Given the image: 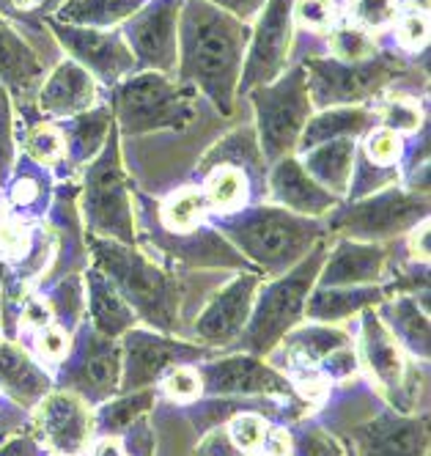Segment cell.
I'll list each match as a JSON object with an SVG mask.
<instances>
[{"mask_svg":"<svg viewBox=\"0 0 431 456\" xmlns=\"http://www.w3.org/2000/svg\"><path fill=\"white\" fill-rule=\"evenodd\" d=\"M250 30L242 20L207 4L184 0L179 14L176 80L201 91L223 113H234Z\"/></svg>","mask_w":431,"mask_h":456,"instance_id":"6da1fadb","label":"cell"},{"mask_svg":"<svg viewBox=\"0 0 431 456\" xmlns=\"http://www.w3.org/2000/svg\"><path fill=\"white\" fill-rule=\"evenodd\" d=\"M223 234L250 262L270 270V275H283L297 267L321 237L313 217L294 215L283 207L240 209L223 220Z\"/></svg>","mask_w":431,"mask_h":456,"instance_id":"7a4b0ae2","label":"cell"},{"mask_svg":"<svg viewBox=\"0 0 431 456\" xmlns=\"http://www.w3.org/2000/svg\"><path fill=\"white\" fill-rule=\"evenodd\" d=\"M110 108L118 135L187 129L195 121V88L162 72H135L113 86Z\"/></svg>","mask_w":431,"mask_h":456,"instance_id":"3957f363","label":"cell"},{"mask_svg":"<svg viewBox=\"0 0 431 456\" xmlns=\"http://www.w3.org/2000/svg\"><path fill=\"white\" fill-rule=\"evenodd\" d=\"M91 250L96 258V270L108 275L132 311H138L159 330L176 328L179 291L157 265H151L132 245L116 240H94Z\"/></svg>","mask_w":431,"mask_h":456,"instance_id":"277c9868","label":"cell"},{"mask_svg":"<svg viewBox=\"0 0 431 456\" xmlns=\"http://www.w3.org/2000/svg\"><path fill=\"white\" fill-rule=\"evenodd\" d=\"M324 258V250L316 245L300 265L278 275L275 283H270L261 295H256L250 319L242 330L245 346L250 352H270L300 322L311 289L319 281Z\"/></svg>","mask_w":431,"mask_h":456,"instance_id":"5b68a950","label":"cell"},{"mask_svg":"<svg viewBox=\"0 0 431 456\" xmlns=\"http://www.w3.org/2000/svg\"><path fill=\"white\" fill-rule=\"evenodd\" d=\"M248 96L256 110V141L264 159L275 162L289 151L294 154V146L303 135V126L313 116L305 69L291 67L278 80L248 91Z\"/></svg>","mask_w":431,"mask_h":456,"instance_id":"8992f818","label":"cell"},{"mask_svg":"<svg viewBox=\"0 0 431 456\" xmlns=\"http://www.w3.org/2000/svg\"><path fill=\"white\" fill-rule=\"evenodd\" d=\"M83 212H85L88 228H94L96 234H105L108 240H116L124 245L135 242L129 190H126V176L121 166V143H118L116 126L108 143L102 146V151L94 157V162L85 171Z\"/></svg>","mask_w":431,"mask_h":456,"instance_id":"52a82bcc","label":"cell"},{"mask_svg":"<svg viewBox=\"0 0 431 456\" xmlns=\"http://www.w3.org/2000/svg\"><path fill=\"white\" fill-rule=\"evenodd\" d=\"M303 69L308 77L311 105L319 110L362 105L371 96H379V91L399 72L390 58L379 55L360 63H344L338 58H308Z\"/></svg>","mask_w":431,"mask_h":456,"instance_id":"ba28073f","label":"cell"},{"mask_svg":"<svg viewBox=\"0 0 431 456\" xmlns=\"http://www.w3.org/2000/svg\"><path fill=\"white\" fill-rule=\"evenodd\" d=\"M428 204L423 195L407 192L402 187H387L374 195H362L352 207H341L329 215V228L357 240L377 242L393 234H402L426 220Z\"/></svg>","mask_w":431,"mask_h":456,"instance_id":"9c48e42d","label":"cell"},{"mask_svg":"<svg viewBox=\"0 0 431 456\" xmlns=\"http://www.w3.org/2000/svg\"><path fill=\"white\" fill-rule=\"evenodd\" d=\"M294 0H267L256 14V28L248 37L245 63L240 75L237 96L278 80L289 69V53L294 39Z\"/></svg>","mask_w":431,"mask_h":456,"instance_id":"30bf717a","label":"cell"},{"mask_svg":"<svg viewBox=\"0 0 431 456\" xmlns=\"http://www.w3.org/2000/svg\"><path fill=\"white\" fill-rule=\"evenodd\" d=\"M182 4L184 0H149L124 22L121 37L135 55L138 72L176 75Z\"/></svg>","mask_w":431,"mask_h":456,"instance_id":"8fae6325","label":"cell"},{"mask_svg":"<svg viewBox=\"0 0 431 456\" xmlns=\"http://www.w3.org/2000/svg\"><path fill=\"white\" fill-rule=\"evenodd\" d=\"M47 28L53 37L61 42V47L69 53V58L99 83L116 86L124 77L138 72L135 55L126 47L118 30H102V28H80L66 25L53 17H47Z\"/></svg>","mask_w":431,"mask_h":456,"instance_id":"7c38bea8","label":"cell"},{"mask_svg":"<svg viewBox=\"0 0 431 456\" xmlns=\"http://www.w3.org/2000/svg\"><path fill=\"white\" fill-rule=\"evenodd\" d=\"M258 291V275L245 273L240 278L231 281L220 295L204 308V314L198 316L195 333L201 341L223 346L231 344L237 336H242L245 324L250 319L253 303Z\"/></svg>","mask_w":431,"mask_h":456,"instance_id":"4fadbf2b","label":"cell"},{"mask_svg":"<svg viewBox=\"0 0 431 456\" xmlns=\"http://www.w3.org/2000/svg\"><path fill=\"white\" fill-rule=\"evenodd\" d=\"M124 387L135 390V387H146L151 382H157V377L168 374L174 366H182L184 357H201L204 352L187 346V344H176L168 338H159L151 333H138L129 330L126 341H124Z\"/></svg>","mask_w":431,"mask_h":456,"instance_id":"5bb4252c","label":"cell"},{"mask_svg":"<svg viewBox=\"0 0 431 456\" xmlns=\"http://www.w3.org/2000/svg\"><path fill=\"white\" fill-rule=\"evenodd\" d=\"M37 427L55 453L77 456L94 432V415L77 394H47L37 410Z\"/></svg>","mask_w":431,"mask_h":456,"instance_id":"9a60e30c","label":"cell"},{"mask_svg":"<svg viewBox=\"0 0 431 456\" xmlns=\"http://www.w3.org/2000/svg\"><path fill=\"white\" fill-rule=\"evenodd\" d=\"M96 96H99L96 80L80 67V63L66 58L53 69V75L45 77L37 100H39V110L47 118L69 121V118L96 108Z\"/></svg>","mask_w":431,"mask_h":456,"instance_id":"2e32d148","label":"cell"},{"mask_svg":"<svg viewBox=\"0 0 431 456\" xmlns=\"http://www.w3.org/2000/svg\"><path fill=\"white\" fill-rule=\"evenodd\" d=\"M270 195L275 207H283L294 215L303 217H319L329 209H336L341 199H336L333 192H327L321 184L311 179V174L303 168L300 157H281L272 162L270 174Z\"/></svg>","mask_w":431,"mask_h":456,"instance_id":"e0dca14e","label":"cell"},{"mask_svg":"<svg viewBox=\"0 0 431 456\" xmlns=\"http://www.w3.org/2000/svg\"><path fill=\"white\" fill-rule=\"evenodd\" d=\"M360 354L369 374L382 385L387 394L402 390L407 385V366H404V349L393 338L387 324L371 311H360Z\"/></svg>","mask_w":431,"mask_h":456,"instance_id":"ac0fdd59","label":"cell"},{"mask_svg":"<svg viewBox=\"0 0 431 456\" xmlns=\"http://www.w3.org/2000/svg\"><path fill=\"white\" fill-rule=\"evenodd\" d=\"M357 456H426V423L399 415H379L354 429Z\"/></svg>","mask_w":431,"mask_h":456,"instance_id":"d6986e66","label":"cell"},{"mask_svg":"<svg viewBox=\"0 0 431 456\" xmlns=\"http://www.w3.org/2000/svg\"><path fill=\"white\" fill-rule=\"evenodd\" d=\"M201 385L209 394H286L289 382L256 357L237 354L209 363L201 374Z\"/></svg>","mask_w":431,"mask_h":456,"instance_id":"ffe728a7","label":"cell"},{"mask_svg":"<svg viewBox=\"0 0 431 456\" xmlns=\"http://www.w3.org/2000/svg\"><path fill=\"white\" fill-rule=\"evenodd\" d=\"M72 382L77 396L88 402H102L116 394L121 382V349L113 344V338L94 333L88 336L72 371Z\"/></svg>","mask_w":431,"mask_h":456,"instance_id":"44dd1931","label":"cell"},{"mask_svg":"<svg viewBox=\"0 0 431 456\" xmlns=\"http://www.w3.org/2000/svg\"><path fill=\"white\" fill-rule=\"evenodd\" d=\"M0 83L20 100L37 96L45 83L42 58L30 50V45L9 25L4 14H0Z\"/></svg>","mask_w":431,"mask_h":456,"instance_id":"7402d4cb","label":"cell"},{"mask_svg":"<svg viewBox=\"0 0 431 456\" xmlns=\"http://www.w3.org/2000/svg\"><path fill=\"white\" fill-rule=\"evenodd\" d=\"M387 253L374 242L344 240L321 265L319 286H362L385 275Z\"/></svg>","mask_w":431,"mask_h":456,"instance_id":"603a6c76","label":"cell"},{"mask_svg":"<svg viewBox=\"0 0 431 456\" xmlns=\"http://www.w3.org/2000/svg\"><path fill=\"white\" fill-rule=\"evenodd\" d=\"M300 162L316 184H321L327 192H333L336 199H344L352 190V176L357 166V141L352 138L327 141L321 146L303 151Z\"/></svg>","mask_w":431,"mask_h":456,"instance_id":"cb8c5ba5","label":"cell"},{"mask_svg":"<svg viewBox=\"0 0 431 456\" xmlns=\"http://www.w3.org/2000/svg\"><path fill=\"white\" fill-rule=\"evenodd\" d=\"M371 110L362 105H349V108H324L308 118L303 126V135L297 141L294 151L303 154L313 146H321L327 141H338V138H352L357 141L360 135H366L371 129Z\"/></svg>","mask_w":431,"mask_h":456,"instance_id":"d4e9b609","label":"cell"},{"mask_svg":"<svg viewBox=\"0 0 431 456\" xmlns=\"http://www.w3.org/2000/svg\"><path fill=\"white\" fill-rule=\"evenodd\" d=\"M85 281H88V303H91L96 333L105 338H118L129 333L132 324H135V311L118 295V289L108 281V275L91 270Z\"/></svg>","mask_w":431,"mask_h":456,"instance_id":"484cf974","label":"cell"},{"mask_svg":"<svg viewBox=\"0 0 431 456\" xmlns=\"http://www.w3.org/2000/svg\"><path fill=\"white\" fill-rule=\"evenodd\" d=\"M0 387L22 402L33 404L47 396L50 377L30 357L9 341H0Z\"/></svg>","mask_w":431,"mask_h":456,"instance_id":"4316f807","label":"cell"},{"mask_svg":"<svg viewBox=\"0 0 431 456\" xmlns=\"http://www.w3.org/2000/svg\"><path fill=\"white\" fill-rule=\"evenodd\" d=\"M149 0H63L53 20L80 28H116L141 12Z\"/></svg>","mask_w":431,"mask_h":456,"instance_id":"83f0119b","label":"cell"},{"mask_svg":"<svg viewBox=\"0 0 431 456\" xmlns=\"http://www.w3.org/2000/svg\"><path fill=\"white\" fill-rule=\"evenodd\" d=\"M382 300V291L369 286H319L305 303L308 316L316 322H338L357 311H366Z\"/></svg>","mask_w":431,"mask_h":456,"instance_id":"f1b7e54d","label":"cell"},{"mask_svg":"<svg viewBox=\"0 0 431 456\" xmlns=\"http://www.w3.org/2000/svg\"><path fill=\"white\" fill-rule=\"evenodd\" d=\"M113 126H116L113 113L99 105L66 121L63 135H66V146H69V159H75V162L94 159L108 143Z\"/></svg>","mask_w":431,"mask_h":456,"instance_id":"f546056e","label":"cell"},{"mask_svg":"<svg viewBox=\"0 0 431 456\" xmlns=\"http://www.w3.org/2000/svg\"><path fill=\"white\" fill-rule=\"evenodd\" d=\"M204 195L209 209L234 215L250 199V179L240 166H215L207 176Z\"/></svg>","mask_w":431,"mask_h":456,"instance_id":"4dcf8cb0","label":"cell"},{"mask_svg":"<svg viewBox=\"0 0 431 456\" xmlns=\"http://www.w3.org/2000/svg\"><path fill=\"white\" fill-rule=\"evenodd\" d=\"M385 316L393 324L395 341L420 357H428V319L426 314H420L412 297H399L395 303L385 305Z\"/></svg>","mask_w":431,"mask_h":456,"instance_id":"1f68e13d","label":"cell"},{"mask_svg":"<svg viewBox=\"0 0 431 456\" xmlns=\"http://www.w3.org/2000/svg\"><path fill=\"white\" fill-rule=\"evenodd\" d=\"M346 336L341 330H329V328H311L300 330L289 338V357L297 371H313L329 352H336L346 346Z\"/></svg>","mask_w":431,"mask_h":456,"instance_id":"d6a6232c","label":"cell"},{"mask_svg":"<svg viewBox=\"0 0 431 456\" xmlns=\"http://www.w3.org/2000/svg\"><path fill=\"white\" fill-rule=\"evenodd\" d=\"M22 141H25V157L30 162H37L39 168H50L69 159V146H66V135L58 124L50 121L30 124Z\"/></svg>","mask_w":431,"mask_h":456,"instance_id":"836d02e7","label":"cell"},{"mask_svg":"<svg viewBox=\"0 0 431 456\" xmlns=\"http://www.w3.org/2000/svg\"><path fill=\"white\" fill-rule=\"evenodd\" d=\"M207 212H209V204H207L204 190L184 187L162 207V223L165 228H171L174 234H190L201 228Z\"/></svg>","mask_w":431,"mask_h":456,"instance_id":"e575fe53","label":"cell"},{"mask_svg":"<svg viewBox=\"0 0 431 456\" xmlns=\"http://www.w3.org/2000/svg\"><path fill=\"white\" fill-rule=\"evenodd\" d=\"M329 50H333V58L344 63H360V61L379 55V42L369 30H362L352 22H344L329 30Z\"/></svg>","mask_w":431,"mask_h":456,"instance_id":"d590c367","label":"cell"},{"mask_svg":"<svg viewBox=\"0 0 431 456\" xmlns=\"http://www.w3.org/2000/svg\"><path fill=\"white\" fill-rule=\"evenodd\" d=\"M357 151L362 154V159H366L369 166L385 171V168H393L395 162H402L404 141H402V135H395L387 126H371Z\"/></svg>","mask_w":431,"mask_h":456,"instance_id":"8d00e7d4","label":"cell"},{"mask_svg":"<svg viewBox=\"0 0 431 456\" xmlns=\"http://www.w3.org/2000/svg\"><path fill=\"white\" fill-rule=\"evenodd\" d=\"M379 126L393 129L395 135H410L418 133L423 124V108L410 100V96H385L377 108Z\"/></svg>","mask_w":431,"mask_h":456,"instance_id":"74e56055","label":"cell"},{"mask_svg":"<svg viewBox=\"0 0 431 456\" xmlns=\"http://www.w3.org/2000/svg\"><path fill=\"white\" fill-rule=\"evenodd\" d=\"M151 404V394L149 390H141L135 396H126V399H118V402H110L105 404L102 410L96 412V427L94 429H102V432H124L129 429L132 423L138 420V415Z\"/></svg>","mask_w":431,"mask_h":456,"instance_id":"f35d334b","label":"cell"},{"mask_svg":"<svg viewBox=\"0 0 431 456\" xmlns=\"http://www.w3.org/2000/svg\"><path fill=\"white\" fill-rule=\"evenodd\" d=\"M399 17V0H349V22L379 34Z\"/></svg>","mask_w":431,"mask_h":456,"instance_id":"ab89813d","label":"cell"},{"mask_svg":"<svg viewBox=\"0 0 431 456\" xmlns=\"http://www.w3.org/2000/svg\"><path fill=\"white\" fill-rule=\"evenodd\" d=\"M294 25H300L311 34H329L338 25L336 0H294L291 6Z\"/></svg>","mask_w":431,"mask_h":456,"instance_id":"60d3db41","label":"cell"},{"mask_svg":"<svg viewBox=\"0 0 431 456\" xmlns=\"http://www.w3.org/2000/svg\"><path fill=\"white\" fill-rule=\"evenodd\" d=\"M14 105L9 88L0 83V182L14 168L17 162V143H14Z\"/></svg>","mask_w":431,"mask_h":456,"instance_id":"b9f144b4","label":"cell"},{"mask_svg":"<svg viewBox=\"0 0 431 456\" xmlns=\"http://www.w3.org/2000/svg\"><path fill=\"white\" fill-rule=\"evenodd\" d=\"M264 435H267V423H264L258 415H248V412L237 415L234 420H231V427H228L231 443H234L245 456H250L253 451L261 448Z\"/></svg>","mask_w":431,"mask_h":456,"instance_id":"7bdbcfd3","label":"cell"},{"mask_svg":"<svg viewBox=\"0 0 431 456\" xmlns=\"http://www.w3.org/2000/svg\"><path fill=\"white\" fill-rule=\"evenodd\" d=\"M165 394H168L174 402H195L198 396L204 394V385H201V374H195L187 366H174L162 379Z\"/></svg>","mask_w":431,"mask_h":456,"instance_id":"ee69618b","label":"cell"},{"mask_svg":"<svg viewBox=\"0 0 431 456\" xmlns=\"http://www.w3.org/2000/svg\"><path fill=\"white\" fill-rule=\"evenodd\" d=\"M395 42L410 53L423 50L428 45V12H407L395 22Z\"/></svg>","mask_w":431,"mask_h":456,"instance_id":"f6af8a7d","label":"cell"},{"mask_svg":"<svg viewBox=\"0 0 431 456\" xmlns=\"http://www.w3.org/2000/svg\"><path fill=\"white\" fill-rule=\"evenodd\" d=\"M61 4L63 0H0V12L14 17V20L28 22L30 28H39L42 20L50 12H58Z\"/></svg>","mask_w":431,"mask_h":456,"instance_id":"bcb514c9","label":"cell"},{"mask_svg":"<svg viewBox=\"0 0 431 456\" xmlns=\"http://www.w3.org/2000/svg\"><path fill=\"white\" fill-rule=\"evenodd\" d=\"M30 248V234L28 225L0 217V262H17Z\"/></svg>","mask_w":431,"mask_h":456,"instance_id":"7dc6e473","label":"cell"},{"mask_svg":"<svg viewBox=\"0 0 431 456\" xmlns=\"http://www.w3.org/2000/svg\"><path fill=\"white\" fill-rule=\"evenodd\" d=\"M37 162H33V171L28 174V171H22L14 182H12V187H9V201L14 204V207H22V209H28V207H37L42 199H45V179L37 174Z\"/></svg>","mask_w":431,"mask_h":456,"instance_id":"c3c4849f","label":"cell"},{"mask_svg":"<svg viewBox=\"0 0 431 456\" xmlns=\"http://www.w3.org/2000/svg\"><path fill=\"white\" fill-rule=\"evenodd\" d=\"M294 456H344V448L336 437H329L321 429H305L297 435V443H291Z\"/></svg>","mask_w":431,"mask_h":456,"instance_id":"681fc988","label":"cell"},{"mask_svg":"<svg viewBox=\"0 0 431 456\" xmlns=\"http://www.w3.org/2000/svg\"><path fill=\"white\" fill-rule=\"evenodd\" d=\"M37 354L47 363L66 361V354H69V338H66L63 330L47 324V328L37 330Z\"/></svg>","mask_w":431,"mask_h":456,"instance_id":"f907efd6","label":"cell"},{"mask_svg":"<svg viewBox=\"0 0 431 456\" xmlns=\"http://www.w3.org/2000/svg\"><path fill=\"white\" fill-rule=\"evenodd\" d=\"M198 456H245L234 443H231L228 432H212L201 445H198Z\"/></svg>","mask_w":431,"mask_h":456,"instance_id":"816d5d0a","label":"cell"},{"mask_svg":"<svg viewBox=\"0 0 431 456\" xmlns=\"http://www.w3.org/2000/svg\"><path fill=\"white\" fill-rule=\"evenodd\" d=\"M207 4L228 12L231 17H237L242 22H248V20H253L261 12V6L267 4V0H207Z\"/></svg>","mask_w":431,"mask_h":456,"instance_id":"f5cc1de1","label":"cell"},{"mask_svg":"<svg viewBox=\"0 0 431 456\" xmlns=\"http://www.w3.org/2000/svg\"><path fill=\"white\" fill-rule=\"evenodd\" d=\"M22 324L25 328H33V330H42V328H47V324H53L50 305H45L42 300H30L22 311Z\"/></svg>","mask_w":431,"mask_h":456,"instance_id":"db71d44e","label":"cell"},{"mask_svg":"<svg viewBox=\"0 0 431 456\" xmlns=\"http://www.w3.org/2000/svg\"><path fill=\"white\" fill-rule=\"evenodd\" d=\"M261 448L264 456H291V435L286 429H267Z\"/></svg>","mask_w":431,"mask_h":456,"instance_id":"11a10c76","label":"cell"},{"mask_svg":"<svg viewBox=\"0 0 431 456\" xmlns=\"http://www.w3.org/2000/svg\"><path fill=\"white\" fill-rule=\"evenodd\" d=\"M0 456H39V445L28 437H14L0 448Z\"/></svg>","mask_w":431,"mask_h":456,"instance_id":"9f6ffc18","label":"cell"},{"mask_svg":"<svg viewBox=\"0 0 431 456\" xmlns=\"http://www.w3.org/2000/svg\"><path fill=\"white\" fill-rule=\"evenodd\" d=\"M412 253L420 262H428V223H418L412 232Z\"/></svg>","mask_w":431,"mask_h":456,"instance_id":"6f0895ef","label":"cell"},{"mask_svg":"<svg viewBox=\"0 0 431 456\" xmlns=\"http://www.w3.org/2000/svg\"><path fill=\"white\" fill-rule=\"evenodd\" d=\"M94 456H124V448H121V440L118 437H105L99 440L96 448H94Z\"/></svg>","mask_w":431,"mask_h":456,"instance_id":"680465c9","label":"cell"}]
</instances>
